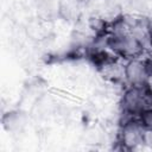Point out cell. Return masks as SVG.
<instances>
[{
  "instance_id": "obj_1",
  "label": "cell",
  "mask_w": 152,
  "mask_h": 152,
  "mask_svg": "<svg viewBox=\"0 0 152 152\" xmlns=\"http://www.w3.org/2000/svg\"><path fill=\"white\" fill-rule=\"evenodd\" d=\"M106 43L114 55L128 61L140 57L145 50L144 45L131 33L124 14L113 21V26Z\"/></svg>"
},
{
  "instance_id": "obj_2",
  "label": "cell",
  "mask_w": 152,
  "mask_h": 152,
  "mask_svg": "<svg viewBox=\"0 0 152 152\" xmlns=\"http://www.w3.org/2000/svg\"><path fill=\"white\" fill-rule=\"evenodd\" d=\"M152 108V90L148 86H131L121 97V109L127 115H140L144 110Z\"/></svg>"
},
{
  "instance_id": "obj_3",
  "label": "cell",
  "mask_w": 152,
  "mask_h": 152,
  "mask_svg": "<svg viewBox=\"0 0 152 152\" xmlns=\"http://www.w3.org/2000/svg\"><path fill=\"white\" fill-rule=\"evenodd\" d=\"M86 7L91 13V17L100 18L102 20H115L121 17V6L118 0H88Z\"/></svg>"
},
{
  "instance_id": "obj_4",
  "label": "cell",
  "mask_w": 152,
  "mask_h": 152,
  "mask_svg": "<svg viewBox=\"0 0 152 152\" xmlns=\"http://www.w3.org/2000/svg\"><path fill=\"white\" fill-rule=\"evenodd\" d=\"M124 77L131 86L134 87H144L148 86L150 76L147 72L146 61L138 58L129 59L124 68Z\"/></svg>"
},
{
  "instance_id": "obj_5",
  "label": "cell",
  "mask_w": 152,
  "mask_h": 152,
  "mask_svg": "<svg viewBox=\"0 0 152 152\" xmlns=\"http://www.w3.org/2000/svg\"><path fill=\"white\" fill-rule=\"evenodd\" d=\"M144 129H145V126L141 124L139 119L128 120L127 122L124 124L121 128V133H120L121 144L128 150L135 148L137 146L142 145Z\"/></svg>"
},
{
  "instance_id": "obj_6",
  "label": "cell",
  "mask_w": 152,
  "mask_h": 152,
  "mask_svg": "<svg viewBox=\"0 0 152 152\" xmlns=\"http://www.w3.org/2000/svg\"><path fill=\"white\" fill-rule=\"evenodd\" d=\"M83 6H86L83 0H61L59 5V19L75 24L83 14Z\"/></svg>"
},
{
  "instance_id": "obj_7",
  "label": "cell",
  "mask_w": 152,
  "mask_h": 152,
  "mask_svg": "<svg viewBox=\"0 0 152 152\" xmlns=\"http://www.w3.org/2000/svg\"><path fill=\"white\" fill-rule=\"evenodd\" d=\"M59 5L61 0H37V17L46 23H53L56 19H59Z\"/></svg>"
},
{
  "instance_id": "obj_8",
  "label": "cell",
  "mask_w": 152,
  "mask_h": 152,
  "mask_svg": "<svg viewBox=\"0 0 152 152\" xmlns=\"http://www.w3.org/2000/svg\"><path fill=\"white\" fill-rule=\"evenodd\" d=\"M2 124H4V127L10 132V131H18L23 126L24 121L21 115L18 112H11V113L8 112L7 114L4 115Z\"/></svg>"
},
{
  "instance_id": "obj_9",
  "label": "cell",
  "mask_w": 152,
  "mask_h": 152,
  "mask_svg": "<svg viewBox=\"0 0 152 152\" xmlns=\"http://www.w3.org/2000/svg\"><path fill=\"white\" fill-rule=\"evenodd\" d=\"M128 2L131 7L138 13L137 15L148 18L146 13L152 12V0H128Z\"/></svg>"
},
{
  "instance_id": "obj_10",
  "label": "cell",
  "mask_w": 152,
  "mask_h": 152,
  "mask_svg": "<svg viewBox=\"0 0 152 152\" xmlns=\"http://www.w3.org/2000/svg\"><path fill=\"white\" fill-rule=\"evenodd\" d=\"M139 120L146 128H152V108L144 110L139 115Z\"/></svg>"
},
{
  "instance_id": "obj_11",
  "label": "cell",
  "mask_w": 152,
  "mask_h": 152,
  "mask_svg": "<svg viewBox=\"0 0 152 152\" xmlns=\"http://www.w3.org/2000/svg\"><path fill=\"white\" fill-rule=\"evenodd\" d=\"M142 144L152 147V128H146V127H145V129H144Z\"/></svg>"
}]
</instances>
